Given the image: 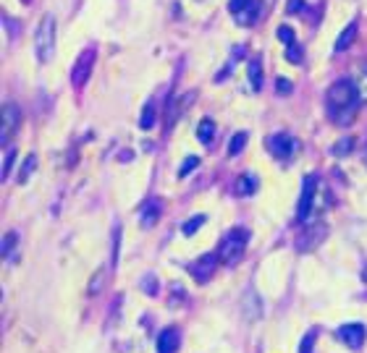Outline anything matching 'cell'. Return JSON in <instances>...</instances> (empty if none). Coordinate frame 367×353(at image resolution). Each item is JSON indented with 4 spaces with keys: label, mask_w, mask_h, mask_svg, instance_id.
<instances>
[{
    "label": "cell",
    "mask_w": 367,
    "mask_h": 353,
    "mask_svg": "<svg viewBox=\"0 0 367 353\" xmlns=\"http://www.w3.org/2000/svg\"><path fill=\"white\" fill-rule=\"evenodd\" d=\"M103 285H105V270H97V272L92 275V280H89L87 293H89V296H100V291H103Z\"/></svg>",
    "instance_id": "ffe728a7"
},
{
    "label": "cell",
    "mask_w": 367,
    "mask_h": 353,
    "mask_svg": "<svg viewBox=\"0 0 367 353\" xmlns=\"http://www.w3.org/2000/svg\"><path fill=\"white\" fill-rule=\"evenodd\" d=\"M34 165H37V155H29V157H27V162H24V168L19 170V183H27V181H29Z\"/></svg>",
    "instance_id": "44dd1931"
},
{
    "label": "cell",
    "mask_w": 367,
    "mask_h": 353,
    "mask_svg": "<svg viewBox=\"0 0 367 353\" xmlns=\"http://www.w3.org/2000/svg\"><path fill=\"white\" fill-rule=\"evenodd\" d=\"M34 53H37V60L40 63H47L56 55V16L47 14L43 16L40 27H37V34H34Z\"/></svg>",
    "instance_id": "3957f363"
},
{
    "label": "cell",
    "mask_w": 367,
    "mask_h": 353,
    "mask_svg": "<svg viewBox=\"0 0 367 353\" xmlns=\"http://www.w3.org/2000/svg\"><path fill=\"white\" fill-rule=\"evenodd\" d=\"M14 157L16 152L11 147H5V162H3V181L11 176V168H14Z\"/></svg>",
    "instance_id": "d4e9b609"
},
{
    "label": "cell",
    "mask_w": 367,
    "mask_h": 353,
    "mask_svg": "<svg viewBox=\"0 0 367 353\" xmlns=\"http://www.w3.org/2000/svg\"><path fill=\"white\" fill-rule=\"evenodd\" d=\"M352 81L357 92H359V97H362V103H367V60L362 63H357V68H354L352 74Z\"/></svg>",
    "instance_id": "4fadbf2b"
},
{
    "label": "cell",
    "mask_w": 367,
    "mask_h": 353,
    "mask_svg": "<svg viewBox=\"0 0 367 353\" xmlns=\"http://www.w3.org/2000/svg\"><path fill=\"white\" fill-rule=\"evenodd\" d=\"M294 139L289 133H276V136H270L268 139V149H270V155H276V157H289L294 152Z\"/></svg>",
    "instance_id": "9c48e42d"
},
{
    "label": "cell",
    "mask_w": 367,
    "mask_h": 353,
    "mask_svg": "<svg viewBox=\"0 0 367 353\" xmlns=\"http://www.w3.org/2000/svg\"><path fill=\"white\" fill-rule=\"evenodd\" d=\"M95 58H97L95 47H87V50L79 55V60H76V66H73V71H71V84L76 89H82L87 84L89 74H92V66H95Z\"/></svg>",
    "instance_id": "8992f818"
},
{
    "label": "cell",
    "mask_w": 367,
    "mask_h": 353,
    "mask_svg": "<svg viewBox=\"0 0 367 353\" xmlns=\"http://www.w3.org/2000/svg\"><path fill=\"white\" fill-rule=\"evenodd\" d=\"M161 212H163L161 199H150L145 205V209H142V225H145V228H152L155 222L161 220Z\"/></svg>",
    "instance_id": "7c38bea8"
},
{
    "label": "cell",
    "mask_w": 367,
    "mask_h": 353,
    "mask_svg": "<svg viewBox=\"0 0 367 353\" xmlns=\"http://www.w3.org/2000/svg\"><path fill=\"white\" fill-rule=\"evenodd\" d=\"M213 136H215V123H213L210 118H205V120L200 123V129H197V139H200L202 144H210Z\"/></svg>",
    "instance_id": "2e32d148"
},
{
    "label": "cell",
    "mask_w": 367,
    "mask_h": 353,
    "mask_svg": "<svg viewBox=\"0 0 367 353\" xmlns=\"http://www.w3.org/2000/svg\"><path fill=\"white\" fill-rule=\"evenodd\" d=\"M200 165V157H187V160L181 162V168H178V178H187Z\"/></svg>",
    "instance_id": "cb8c5ba5"
},
{
    "label": "cell",
    "mask_w": 367,
    "mask_h": 353,
    "mask_svg": "<svg viewBox=\"0 0 367 353\" xmlns=\"http://www.w3.org/2000/svg\"><path fill=\"white\" fill-rule=\"evenodd\" d=\"M279 37L283 40V42H289V44L294 42V31H292V29H286V27H283V29H279Z\"/></svg>",
    "instance_id": "1f68e13d"
},
{
    "label": "cell",
    "mask_w": 367,
    "mask_h": 353,
    "mask_svg": "<svg viewBox=\"0 0 367 353\" xmlns=\"http://www.w3.org/2000/svg\"><path fill=\"white\" fill-rule=\"evenodd\" d=\"M139 126H142V129H152V126H155V107H152V105L145 107V113L139 118Z\"/></svg>",
    "instance_id": "603a6c76"
},
{
    "label": "cell",
    "mask_w": 367,
    "mask_h": 353,
    "mask_svg": "<svg viewBox=\"0 0 367 353\" xmlns=\"http://www.w3.org/2000/svg\"><path fill=\"white\" fill-rule=\"evenodd\" d=\"M178 348H181V335H178L176 327L163 330L161 338H158V353H176Z\"/></svg>",
    "instance_id": "8fae6325"
},
{
    "label": "cell",
    "mask_w": 367,
    "mask_h": 353,
    "mask_svg": "<svg viewBox=\"0 0 367 353\" xmlns=\"http://www.w3.org/2000/svg\"><path fill=\"white\" fill-rule=\"evenodd\" d=\"M315 186H318V181L312 176L305 178V186H302V199H299V207H296V220L305 222L309 218V212H312V202H315Z\"/></svg>",
    "instance_id": "52a82bcc"
},
{
    "label": "cell",
    "mask_w": 367,
    "mask_h": 353,
    "mask_svg": "<svg viewBox=\"0 0 367 353\" xmlns=\"http://www.w3.org/2000/svg\"><path fill=\"white\" fill-rule=\"evenodd\" d=\"M305 11V0H289V14H299Z\"/></svg>",
    "instance_id": "f546056e"
},
{
    "label": "cell",
    "mask_w": 367,
    "mask_h": 353,
    "mask_svg": "<svg viewBox=\"0 0 367 353\" xmlns=\"http://www.w3.org/2000/svg\"><path fill=\"white\" fill-rule=\"evenodd\" d=\"M286 58L294 60V63H299V60H302V50L296 47V42H292V47L286 50Z\"/></svg>",
    "instance_id": "f1b7e54d"
},
{
    "label": "cell",
    "mask_w": 367,
    "mask_h": 353,
    "mask_svg": "<svg viewBox=\"0 0 367 353\" xmlns=\"http://www.w3.org/2000/svg\"><path fill=\"white\" fill-rule=\"evenodd\" d=\"M279 92L281 94H289L292 92V81L289 79H279Z\"/></svg>",
    "instance_id": "d6a6232c"
},
{
    "label": "cell",
    "mask_w": 367,
    "mask_h": 353,
    "mask_svg": "<svg viewBox=\"0 0 367 353\" xmlns=\"http://www.w3.org/2000/svg\"><path fill=\"white\" fill-rule=\"evenodd\" d=\"M250 81H252V89H254V92L263 89V66H260V60L257 58L250 63Z\"/></svg>",
    "instance_id": "e0dca14e"
},
{
    "label": "cell",
    "mask_w": 367,
    "mask_h": 353,
    "mask_svg": "<svg viewBox=\"0 0 367 353\" xmlns=\"http://www.w3.org/2000/svg\"><path fill=\"white\" fill-rule=\"evenodd\" d=\"M218 262H220L218 254H202V257L191 265V275L200 280V283H207V278H213V272H215Z\"/></svg>",
    "instance_id": "ba28073f"
},
{
    "label": "cell",
    "mask_w": 367,
    "mask_h": 353,
    "mask_svg": "<svg viewBox=\"0 0 367 353\" xmlns=\"http://www.w3.org/2000/svg\"><path fill=\"white\" fill-rule=\"evenodd\" d=\"M228 11H231L239 27H252L260 18V3L257 0H231Z\"/></svg>",
    "instance_id": "277c9868"
},
{
    "label": "cell",
    "mask_w": 367,
    "mask_h": 353,
    "mask_svg": "<svg viewBox=\"0 0 367 353\" xmlns=\"http://www.w3.org/2000/svg\"><path fill=\"white\" fill-rule=\"evenodd\" d=\"M142 288H145L150 296H158V278H155V275H147V278L142 280Z\"/></svg>",
    "instance_id": "4316f807"
},
{
    "label": "cell",
    "mask_w": 367,
    "mask_h": 353,
    "mask_svg": "<svg viewBox=\"0 0 367 353\" xmlns=\"http://www.w3.org/2000/svg\"><path fill=\"white\" fill-rule=\"evenodd\" d=\"M247 244H250V233L244 231V228H234V231H228L226 238L220 241V249H218V257L223 265L234 267L241 262V257H244V251H247Z\"/></svg>",
    "instance_id": "7a4b0ae2"
},
{
    "label": "cell",
    "mask_w": 367,
    "mask_h": 353,
    "mask_svg": "<svg viewBox=\"0 0 367 353\" xmlns=\"http://www.w3.org/2000/svg\"><path fill=\"white\" fill-rule=\"evenodd\" d=\"M359 103H362V97H359V92H357L352 79H338V81H333L331 89H328V94H325L328 116H331V120L341 123V126L352 123L357 110H359Z\"/></svg>",
    "instance_id": "6da1fadb"
},
{
    "label": "cell",
    "mask_w": 367,
    "mask_h": 353,
    "mask_svg": "<svg viewBox=\"0 0 367 353\" xmlns=\"http://www.w3.org/2000/svg\"><path fill=\"white\" fill-rule=\"evenodd\" d=\"M247 139H250V136H247L244 131L234 133V136H231V142H228V157H236L241 149L247 147Z\"/></svg>",
    "instance_id": "ac0fdd59"
},
{
    "label": "cell",
    "mask_w": 367,
    "mask_h": 353,
    "mask_svg": "<svg viewBox=\"0 0 367 353\" xmlns=\"http://www.w3.org/2000/svg\"><path fill=\"white\" fill-rule=\"evenodd\" d=\"M14 246H16V233H14V231H8V233H5V238H3V251H0V254H3V259H5L8 265H14V262H16Z\"/></svg>",
    "instance_id": "9a60e30c"
},
{
    "label": "cell",
    "mask_w": 367,
    "mask_h": 353,
    "mask_svg": "<svg viewBox=\"0 0 367 353\" xmlns=\"http://www.w3.org/2000/svg\"><path fill=\"white\" fill-rule=\"evenodd\" d=\"M236 194H241V196H247V194H254V189H257V181L252 176H241L239 181H236Z\"/></svg>",
    "instance_id": "d6986e66"
},
{
    "label": "cell",
    "mask_w": 367,
    "mask_h": 353,
    "mask_svg": "<svg viewBox=\"0 0 367 353\" xmlns=\"http://www.w3.org/2000/svg\"><path fill=\"white\" fill-rule=\"evenodd\" d=\"M118 241H121V231H113V265H118Z\"/></svg>",
    "instance_id": "4dcf8cb0"
},
{
    "label": "cell",
    "mask_w": 367,
    "mask_h": 353,
    "mask_svg": "<svg viewBox=\"0 0 367 353\" xmlns=\"http://www.w3.org/2000/svg\"><path fill=\"white\" fill-rule=\"evenodd\" d=\"M21 129V113L14 103L3 105V123H0V144L3 147H11V139L14 133Z\"/></svg>",
    "instance_id": "5b68a950"
},
{
    "label": "cell",
    "mask_w": 367,
    "mask_h": 353,
    "mask_svg": "<svg viewBox=\"0 0 367 353\" xmlns=\"http://www.w3.org/2000/svg\"><path fill=\"white\" fill-rule=\"evenodd\" d=\"M202 225H205V215H197V218H191V220L184 222V228H181V231H184V235H194L200 228H202Z\"/></svg>",
    "instance_id": "7402d4cb"
},
{
    "label": "cell",
    "mask_w": 367,
    "mask_h": 353,
    "mask_svg": "<svg viewBox=\"0 0 367 353\" xmlns=\"http://www.w3.org/2000/svg\"><path fill=\"white\" fill-rule=\"evenodd\" d=\"M352 144H354L352 139H341L338 144H333V155H336V157H344V155H349Z\"/></svg>",
    "instance_id": "484cf974"
},
{
    "label": "cell",
    "mask_w": 367,
    "mask_h": 353,
    "mask_svg": "<svg viewBox=\"0 0 367 353\" xmlns=\"http://www.w3.org/2000/svg\"><path fill=\"white\" fill-rule=\"evenodd\" d=\"M338 338L344 340L349 348H362V343H365V327L362 324H344L338 330Z\"/></svg>",
    "instance_id": "30bf717a"
},
{
    "label": "cell",
    "mask_w": 367,
    "mask_h": 353,
    "mask_svg": "<svg viewBox=\"0 0 367 353\" xmlns=\"http://www.w3.org/2000/svg\"><path fill=\"white\" fill-rule=\"evenodd\" d=\"M354 37H357V21H349V27L341 31L336 37V44H333V53H344V50H349L354 42Z\"/></svg>",
    "instance_id": "5bb4252c"
},
{
    "label": "cell",
    "mask_w": 367,
    "mask_h": 353,
    "mask_svg": "<svg viewBox=\"0 0 367 353\" xmlns=\"http://www.w3.org/2000/svg\"><path fill=\"white\" fill-rule=\"evenodd\" d=\"M312 343H315V332H307V335H305V340H302V345H299V353L312 351Z\"/></svg>",
    "instance_id": "83f0119b"
}]
</instances>
